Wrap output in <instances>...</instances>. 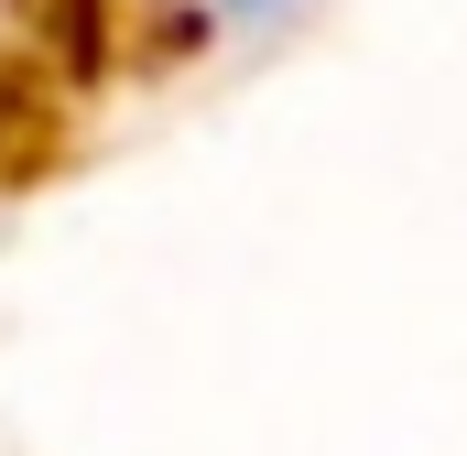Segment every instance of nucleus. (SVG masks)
<instances>
[{"instance_id": "nucleus-1", "label": "nucleus", "mask_w": 467, "mask_h": 456, "mask_svg": "<svg viewBox=\"0 0 467 456\" xmlns=\"http://www.w3.org/2000/svg\"><path fill=\"white\" fill-rule=\"evenodd\" d=\"M316 0H174V22L196 33V44H261V33H283V22H305Z\"/></svg>"}, {"instance_id": "nucleus-2", "label": "nucleus", "mask_w": 467, "mask_h": 456, "mask_svg": "<svg viewBox=\"0 0 467 456\" xmlns=\"http://www.w3.org/2000/svg\"><path fill=\"white\" fill-rule=\"evenodd\" d=\"M22 11H44V0H0V22H22Z\"/></svg>"}]
</instances>
